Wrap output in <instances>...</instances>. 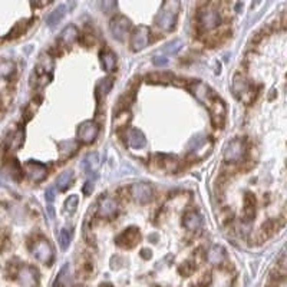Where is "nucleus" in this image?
<instances>
[{"label":"nucleus","mask_w":287,"mask_h":287,"mask_svg":"<svg viewBox=\"0 0 287 287\" xmlns=\"http://www.w3.org/2000/svg\"><path fill=\"white\" fill-rule=\"evenodd\" d=\"M190 89L192 95L197 98V101L201 102L208 109L214 127H223L224 118H225V105L221 98L204 82H195L194 85H191Z\"/></svg>","instance_id":"obj_1"},{"label":"nucleus","mask_w":287,"mask_h":287,"mask_svg":"<svg viewBox=\"0 0 287 287\" xmlns=\"http://www.w3.org/2000/svg\"><path fill=\"white\" fill-rule=\"evenodd\" d=\"M178 12H180V0H164V4L157 16L158 28L164 32L172 31V28L177 23Z\"/></svg>","instance_id":"obj_2"},{"label":"nucleus","mask_w":287,"mask_h":287,"mask_svg":"<svg viewBox=\"0 0 287 287\" xmlns=\"http://www.w3.org/2000/svg\"><path fill=\"white\" fill-rule=\"evenodd\" d=\"M247 152V145L244 142V139L241 138H236L233 141L228 142V145L224 150V160L230 164H236L240 162L246 157Z\"/></svg>","instance_id":"obj_3"},{"label":"nucleus","mask_w":287,"mask_h":287,"mask_svg":"<svg viewBox=\"0 0 287 287\" xmlns=\"http://www.w3.org/2000/svg\"><path fill=\"white\" fill-rule=\"evenodd\" d=\"M32 254L34 255L40 263L51 264L52 260H53V247H52V244H51L46 238L39 237V238L33 243Z\"/></svg>","instance_id":"obj_4"},{"label":"nucleus","mask_w":287,"mask_h":287,"mask_svg":"<svg viewBox=\"0 0 287 287\" xmlns=\"http://www.w3.org/2000/svg\"><path fill=\"white\" fill-rule=\"evenodd\" d=\"M220 22H221L220 13L213 7H204L198 13V23H200L201 29H204V31L216 29L220 25Z\"/></svg>","instance_id":"obj_5"},{"label":"nucleus","mask_w":287,"mask_h":287,"mask_svg":"<svg viewBox=\"0 0 287 287\" xmlns=\"http://www.w3.org/2000/svg\"><path fill=\"white\" fill-rule=\"evenodd\" d=\"M131 195L135 203L144 205V204L151 203L154 191H152V187L147 183H135L131 187Z\"/></svg>","instance_id":"obj_6"},{"label":"nucleus","mask_w":287,"mask_h":287,"mask_svg":"<svg viewBox=\"0 0 287 287\" xmlns=\"http://www.w3.org/2000/svg\"><path fill=\"white\" fill-rule=\"evenodd\" d=\"M150 43V28L138 26L131 34V49L134 52H139L145 49Z\"/></svg>","instance_id":"obj_7"},{"label":"nucleus","mask_w":287,"mask_h":287,"mask_svg":"<svg viewBox=\"0 0 287 287\" xmlns=\"http://www.w3.org/2000/svg\"><path fill=\"white\" fill-rule=\"evenodd\" d=\"M109 29H111L112 36L117 40L124 42L125 37H127L128 32H129V29H131V22H129V19H127L125 16H117V17H114L111 20Z\"/></svg>","instance_id":"obj_8"},{"label":"nucleus","mask_w":287,"mask_h":287,"mask_svg":"<svg viewBox=\"0 0 287 287\" xmlns=\"http://www.w3.org/2000/svg\"><path fill=\"white\" fill-rule=\"evenodd\" d=\"M98 134H99V127L94 121H86L78 127V139L85 145L92 144L96 139Z\"/></svg>","instance_id":"obj_9"},{"label":"nucleus","mask_w":287,"mask_h":287,"mask_svg":"<svg viewBox=\"0 0 287 287\" xmlns=\"http://www.w3.org/2000/svg\"><path fill=\"white\" fill-rule=\"evenodd\" d=\"M118 213V201L111 197V195H105L99 200L98 203V214L103 219H111L114 216H117Z\"/></svg>","instance_id":"obj_10"},{"label":"nucleus","mask_w":287,"mask_h":287,"mask_svg":"<svg viewBox=\"0 0 287 287\" xmlns=\"http://www.w3.org/2000/svg\"><path fill=\"white\" fill-rule=\"evenodd\" d=\"M17 280L23 287H37L39 286L37 270L32 266H23L17 273Z\"/></svg>","instance_id":"obj_11"},{"label":"nucleus","mask_w":287,"mask_h":287,"mask_svg":"<svg viewBox=\"0 0 287 287\" xmlns=\"http://www.w3.org/2000/svg\"><path fill=\"white\" fill-rule=\"evenodd\" d=\"M139 241V230L136 228V227H129L127 228L124 233H121L118 237H117V240H115V243L119 246V247H124V249H131V247H134L136 243Z\"/></svg>","instance_id":"obj_12"},{"label":"nucleus","mask_w":287,"mask_h":287,"mask_svg":"<svg viewBox=\"0 0 287 287\" xmlns=\"http://www.w3.org/2000/svg\"><path fill=\"white\" fill-rule=\"evenodd\" d=\"M26 175L28 178L33 181V183H40L46 178V174H48V169H46V165H43L42 162H37V161H29L26 164Z\"/></svg>","instance_id":"obj_13"},{"label":"nucleus","mask_w":287,"mask_h":287,"mask_svg":"<svg viewBox=\"0 0 287 287\" xmlns=\"http://www.w3.org/2000/svg\"><path fill=\"white\" fill-rule=\"evenodd\" d=\"M128 144L135 150H141L147 145V138L142 134V131H139L138 128H134L128 134Z\"/></svg>","instance_id":"obj_14"},{"label":"nucleus","mask_w":287,"mask_h":287,"mask_svg":"<svg viewBox=\"0 0 287 287\" xmlns=\"http://www.w3.org/2000/svg\"><path fill=\"white\" fill-rule=\"evenodd\" d=\"M233 88H234L236 95H238L240 98H246V95L252 94V88H250L249 82L241 75H236V78L233 81Z\"/></svg>","instance_id":"obj_15"},{"label":"nucleus","mask_w":287,"mask_h":287,"mask_svg":"<svg viewBox=\"0 0 287 287\" xmlns=\"http://www.w3.org/2000/svg\"><path fill=\"white\" fill-rule=\"evenodd\" d=\"M183 224L188 231H198L203 225V219L197 213H187L183 219Z\"/></svg>","instance_id":"obj_16"},{"label":"nucleus","mask_w":287,"mask_h":287,"mask_svg":"<svg viewBox=\"0 0 287 287\" xmlns=\"http://www.w3.org/2000/svg\"><path fill=\"white\" fill-rule=\"evenodd\" d=\"M99 165H101V158H99L98 152H91V154H88V155L85 157V160H84L85 171H86L89 175H94V177H95Z\"/></svg>","instance_id":"obj_17"},{"label":"nucleus","mask_w":287,"mask_h":287,"mask_svg":"<svg viewBox=\"0 0 287 287\" xmlns=\"http://www.w3.org/2000/svg\"><path fill=\"white\" fill-rule=\"evenodd\" d=\"M101 64L105 72H112L117 66V56L111 51H102L101 52Z\"/></svg>","instance_id":"obj_18"},{"label":"nucleus","mask_w":287,"mask_h":287,"mask_svg":"<svg viewBox=\"0 0 287 287\" xmlns=\"http://www.w3.org/2000/svg\"><path fill=\"white\" fill-rule=\"evenodd\" d=\"M174 78H175V75H172V73H151V75H148L147 82L152 84V85H158V84L168 85L174 81Z\"/></svg>","instance_id":"obj_19"},{"label":"nucleus","mask_w":287,"mask_h":287,"mask_svg":"<svg viewBox=\"0 0 287 287\" xmlns=\"http://www.w3.org/2000/svg\"><path fill=\"white\" fill-rule=\"evenodd\" d=\"M78 29L73 26V25H69V26H66L62 33H61V36H59V39H61V42L66 45V46H70L76 39H78Z\"/></svg>","instance_id":"obj_20"},{"label":"nucleus","mask_w":287,"mask_h":287,"mask_svg":"<svg viewBox=\"0 0 287 287\" xmlns=\"http://www.w3.org/2000/svg\"><path fill=\"white\" fill-rule=\"evenodd\" d=\"M16 72V65L15 62L6 59V58H0V78L1 79H7L10 76H13Z\"/></svg>","instance_id":"obj_21"},{"label":"nucleus","mask_w":287,"mask_h":287,"mask_svg":"<svg viewBox=\"0 0 287 287\" xmlns=\"http://www.w3.org/2000/svg\"><path fill=\"white\" fill-rule=\"evenodd\" d=\"M207 258L211 264H221L225 258V252L221 246H214L208 250V254H207Z\"/></svg>","instance_id":"obj_22"},{"label":"nucleus","mask_w":287,"mask_h":287,"mask_svg":"<svg viewBox=\"0 0 287 287\" xmlns=\"http://www.w3.org/2000/svg\"><path fill=\"white\" fill-rule=\"evenodd\" d=\"M72 178H73V172H72L70 169L64 171V172L59 174L58 178H56V188H58L59 191H66V190L69 188L70 183H72Z\"/></svg>","instance_id":"obj_23"},{"label":"nucleus","mask_w":287,"mask_h":287,"mask_svg":"<svg viewBox=\"0 0 287 287\" xmlns=\"http://www.w3.org/2000/svg\"><path fill=\"white\" fill-rule=\"evenodd\" d=\"M65 13H66V7H65L64 4L62 6H59V7H56L49 16H48V19H46V23L51 26V28H53V26H56L62 19H64Z\"/></svg>","instance_id":"obj_24"},{"label":"nucleus","mask_w":287,"mask_h":287,"mask_svg":"<svg viewBox=\"0 0 287 287\" xmlns=\"http://www.w3.org/2000/svg\"><path fill=\"white\" fill-rule=\"evenodd\" d=\"M244 214V221H252L254 219V197L252 194H246Z\"/></svg>","instance_id":"obj_25"},{"label":"nucleus","mask_w":287,"mask_h":287,"mask_svg":"<svg viewBox=\"0 0 287 287\" xmlns=\"http://www.w3.org/2000/svg\"><path fill=\"white\" fill-rule=\"evenodd\" d=\"M4 171H9V175H10L13 180H16V181L20 180L22 171H20V167H19V164H17V161L16 160L10 161V162L4 167Z\"/></svg>","instance_id":"obj_26"},{"label":"nucleus","mask_w":287,"mask_h":287,"mask_svg":"<svg viewBox=\"0 0 287 287\" xmlns=\"http://www.w3.org/2000/svg\"><path fill=\"white\" fill-rule=\"evenodd\" d=\"M76 144L73 141H65V142H61L59 144V151H61V155L66 158V157H70L75 151H76Z\"/></svg>","instance_id":"obj_27"},{"label":"nucleus","mask_w":287,"mask_h":287,"mask_svg":"<svg viewBox=\"0 0 287 287\" xmlns=\"http://www.w3.org/2000/svg\"><path fill=\"white\" fill-rule=\"evenodd\" d=\"M111 88H112V79L111 78H105V79H102L99 84H98V86H96V95L99 96H105L109 91H111Z\"/></svg>","instance_id":"obj_28"},{"label":"nucleus","mask_w":287,"mask_h":287,"mask_svg":"<svg viewBox=\"0 0 287 287\" xmlns=\"http://www.w3.org/2000/svg\"><path fill=\"white\" fill-rule=\"evenodd\" d=\"M181 48H183V42H181L180 39H177V40H172V42L167 43V45L162 48V52L167 53V55H175Z\"/></svg>","instance_id":"obj_29"},{"label":"nucleus","mask_w":287,"mask_h":287,"mask_svg":"<svg viewBox=\"0 0 287 287\" xmlns=\"http://www.w3.org/2000/svg\"><path fill=\"white\" fill-rule=\"evenodd\" d=\"M22 141H23V134H22V131H17V132H15V134L12 135L9 144H7V148L12 150V151H13V150H17V148L22 145Z\"/></svg>","instance_id":"obj_30"},{"label":"nucleus","mask_w":287,"mask_h":287,"mask_svg":"<svg viewBox=\"0 0 287 287\" xmlns=\"http://www.w3.org/2000/svg\"><path fill=\"white\" fill-rule=\"evenodd\" d=\"M59 244H61L62 250H68V247L70 244V233L66 228H62L59 233Z\"/></svg>","instance_id":"obj_31"},{"label":"nucleus","mask_w":287,"mask_h":287,"mask_svg":"<svg viewBox=\"0 0 287 287\" xmlns=\"http://www.w3.org/2000/svg\"><path fill=\"white\" fill-rule=\"evenodd\" d=\"M78 201H79L78 195H70V197L66 200V203H65V208H66L69 213H75L76 208H78Z\"/></svg>","instance_id":"obj_32"},{"label":"nucleus","mask_w":287,"mask_h":287,"mask_svg":"<svg viewBox=\"0 0 287 287\" xmlns=\"http://www.w3.org/2000/svg\"><path fill=\"white\" fill-rule=\"evenodd\" d=\"M59 283L61 285H68L70 277H69V266H64V269L61 270V274H59Z\"/></svg>","instance_id":"obj_33"},{"label":"nucleus","mask_w":287,"mask_h":287,"mask_svg":"<svg viewBox=\"0 0 287 287\" xmlns=\"http://www.w3.org/2000/svg\"><path fill=\"white\" fill-rule=\"evenodd\" d=\"M9 243V236L4 230L0 231V252L6 247V244Z\"/></svg>","instance_id":"obj_34"},{"label":"nucleus","mask_w":287,"mask_h":287,"mask_svg":"<svg viewBox=\"0 0 287 287\" xmlns=\"http://www.w3.org/2000/svg\"><path fill=\"white\" fill-rule=\"evenodd\" d=\"M152 64L155 65V66H165V65L168 64V59L164 55H158V56H155L152 59Z\"/></svg>","instance_id":"obj_35"},{"label":"nucleus","mask_w":287,"mask_h":287,"mask_svg":"<svg viewBox=\"0 0 287 287\" xmlns=\"http://www.w3.org/2000/svg\"><path fill=\"white\" fill-rule=\"evenodd\" d=\"M115 6V0H102V10L111 12Z\"/></svg>","instance_id":"obj_36"},{"label":"nucleus","mask_w":287,"mask_h":287,"mask_svg":"<svg viewBox=\"0 0 287 287\" xmlns=\"http://www.w3.org/2000/svg\"><path fill=\"white\" fill-rule=\"evenodd\" d=\"M45 198H46V203L49 204V205H52V203H53V198H55V191H53V188H49L46 194H45Z\"/></svg>","instance_id":"obj_37"}]
</instances>
